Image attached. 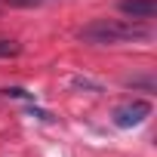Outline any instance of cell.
Returning a JSON list of instances; mask_svg holds the SVG:
<instances>
[{
    "label": "cell",
    "mask_w": 157,
    "mask_h": 157,
    "mask_svg": "<svg viewBox=\"0 0 157 157\" xmlns=\"http://www.w3.org/2000/svg\"><path fill=\"white\" fill-rule=\"evenodd\" d=\"M16 52H19L16 40H0V59H3V56H16Z\"/></svg>",
    "instance_id": "cell-4"
},
{
    "label": "cell",
    "mask_w": 157,
    "mask_h": 157,
    "mask_svg": "<svg viewBox=\"0 0 157 157\" xmlns=\"http://www.w3.org/2000/svg\"><path fill=\"white\" fill-rule=\"evenodd\" d=\"M6 3H13V6H37L43 0H6Z\"/></svg>",
    "instance_id": "cell-6"
},
{
    "label": "cell",
    "mask_w": 157,
    "mask_h": 157,
    "mask_svg": "<svg viewBox=\"0 0 157 157\" xmlns=\"http://www.w3.org/2000/svg\"><path fill=\"white\" fill-rule=\"evenodd\" d=\"M148 114H151V102H145V99H132V102L114 108L111 120H114V126H120V129H132V126H139Z\"/></svg>",
    "instance_id": "cell-2"
},
{
    "label": "cell",
    "mask_w": 157,
    "mask_h": 157,
    "mask_svg": "<svg viewBox=\"0 0 157 157\" xmlns=\"http://www.w3.org/2000/svg\"><path fill=\"white\" fill-rule=\"evenodd\" d=\"M77 37L86 43H132V40H148L151 28L139 19H96L77 31Z\"/></svg>",
    "instance_id": "cell-1"
},
{
    "label": "cell",
    "mask_w": 157,
    "mask_h": 157,
    "mask_svg": "<svg viewBox=\"0 0 157 157\" xmlns=\"http://www.w3.org/2000/svg\"><path fill=\"white\" fill-rule=\"evenodd\" d=\"M3 96H13V99H34L31 93H25V90H19V86H13V90H3Z\"/></svg>",
    "instance_id": "cell-5"
},
{
    "label": "cell",
    "mask_w": 157,
    "mask_h": 157,
    "mask_svg": "<svg viewBox=\"0 0 157 157\" xmlns=\"http://www.w3.org/2000/svg\"><path fill=\"white\" fill-rule=\"evenodd\" d=\"M117 10L129 19H139V22H148L157 16V0H120Z\"/></svg>",
    "instance_id": "cell-3"
}]
</instances>
